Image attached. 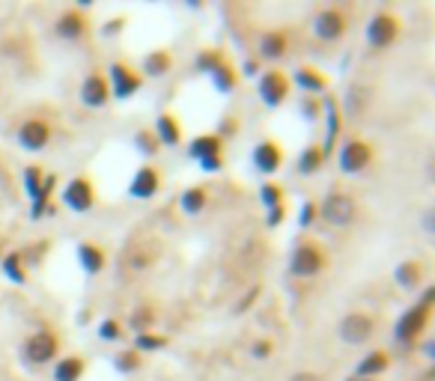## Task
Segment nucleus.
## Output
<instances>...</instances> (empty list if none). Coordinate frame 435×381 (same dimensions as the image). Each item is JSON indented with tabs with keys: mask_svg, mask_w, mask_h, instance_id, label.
<instances>
[{
	"mask_svg": "<svg viewBox=\"0 0 435 381\" xmlns=\"http://www.w3.org/2000/svg\"><path fill=\"white\" fill-rule=\"evenodd\" d=\"M158 256H161V242L158 238H134V242L125 245L120 263L125 265V272L141 274L158 263Z\"/></svg>",
	"mask_w": 435,
	"mask_h": 381,
	"instance_id": "1",
	"label": "nucleus"
},
{
	"mask_svg": "<svg viewBox=\"0 0 435 381\" xmlns=\"http://www.w3.org/2000/svg\"><path fill=\"white\" fill-rule=\"evenodd\" d=\"M319 215L325 224H331V227H352L355 218H358V203H355V197L346 194V190H331V194L322 200Z\"/></svg>",
	"mask_w": 435,
	"mask_h": 381,
	"instance_id": "2",
	"label": "nucleus"
},
{
	"mask_svg": "<svg viewBox=\"0 0 435 381\" xmlns=\"http://www.w3.org/2000/svg\"><path fill=\"white\" fill-rule=\"evenodd\" d=\"M325 268H328V254L313 242H301L290 254V272L295 277H316V274H322Z\"/></svg>",
	"mask_w": 435,
	"mask_h": 381,
	"instance_id": "3",
	"label": "nucleus"
},
{
	"mask_svg": "<svg viewBox=\"0 0 435 381\" xmlns=\"http://www.w3.org/2000/svg\"><path fill=\"white\" fill-rule=\"evenodd\" d=\"M337 161H340L343 173H349V176L364 173V170L370 167V161H373V143H370V140H361V137L343 140V146L337 152Z\"/></svg>",
	"mask_w": 435,
	"mask_h": 381,
	"instance_id": "4",
	"label": "nucleus"
},
{
	"mask_svg": "<svg viewBox=\"0 0 435 381\" xmlns=\"http://www.w3.org/2000/svg\"><path fill=\"white\" fill-rule=\"evenodd\" d=\"M337 334L346 346H364L375 334V319L370 313H358V310H355V313H346L337 325Z\"/></svg>",
	"mask_w": 435,
	"mask_h": 381,
	"instance_id": "5",
	"label": "nucleus"
},
{
	"mask_svg": "<svg viewBox=\"0 0 435 381\" xmlns=\"http://www.w3.org/2000/svg\"><path fill=\"white\" fill-rule=\"evenodd\" d=\"M57 352H60V339H57V334H51V330H36V334L27 337L24 346H21L24 360L27 364H36V366L54 360Z\"/></svg>",
	"mask_w": 435,
	"mask_h": 381,
	"instance_id": "6",
	"label": "nucleus"
},
{
	"mask_svg": "<svg viewBox=\"0 0 435 381\" xmlns=\"http://www.w3.org/2000/svg\"><path fill=\"white\" fill-rule=\"evenodd\" d=\"M400 30H402V24H400L397 15L375 12L367 24V45L375 48V51H379V48H391L400 39Z\"/></svg>",
	"mask_w": 435,
	"mask_h": 381,
	"instance_id": "7",
	"label": "nucleus"
},
{
	"mask_svg": "<svg viewBox=\"0 0 435 381\" xmlns=\"http://www.w3.org/2000/svg\"><path fill=\"white\" fill-rule=\"evenodd\" d=\"M107 87H111V96H116L120 102H125V98H132V96L141 93L143 75L134 72V69L125 66V63H111V69H107Z\"/></svg>",
	"mask_w": 435,
	"mask_h": 381,
	"instance_id": "8",
	"label": "nucleus"
},
{
	"mask_svg": "<svg viewBox=\"0 0 435 381\" xmlns=\"http://www.w3.org/2000/svg\"><path fill=\"white\" fill-rule=\"evenodd\" d=\"M427 322H429V307H423V304L409 307V310H405V313L400 316L397 330H393L397 343H400V346H411L414 339H418V337L423 334V328H427Z\"/></svg>",
	"mask_w": 435,
	"mask_h": 381,
	"instance_id": "9",
	"label": "nucleus"
},
{
	"mask_svg": "<svg viewBox=\"0 0 435 381\" xmlns=\"http://www.w3.org/2000/svg\"><path fill=\"white\" fill-rule=\"evenodd\" d=\"M290 78H286V72H281V69H272V72H263L260 78V98L265 107H281L286 98H290Z\"/></svg>",
	"mask_w": 435,
	"mask_h": 381,
	"instance_id": "10",
	"label": "nucleus"
},
{
	"mask_svg": "<svg viewBox=\"0 0 435 381\" xmlns=\"http://www.w3.org/2000/svg\"><path fill=\"white\" fill-rule=\"evenodd\" d=\"M63 203L72 209L75 215H84L96 206V188L87 176H75L72 182L63 188Z\"/></svg>",
	"mask_w": 435,
	"mask_h": 381,
	"instance_id": "11",
	"label": "nucleus"
},
{
	"mask_svg": "<svg viewBox=\"0 0 435 381\" xmlns=\"http://www.w3.org/2000/svg\"><path fill=\"white\" fill-rule=\"evenodd\" d=\"M346 30H349V18H346L340 9H322V12H316L313 18V33L322 39V42H337V39L346 36Z\"/></svg>",
	"mask_w": 435,
	"mask_h": 381,
	"instance_id": "12",
	"label": "nucleus"
},
{
	"mask_svg": "<svg viewBox=\"0 0 435 381\" xmlns=\"http://www.w3.org/2000/svg\"><path fill=\"white\" fill-rule=\"evenodd\" d=\"M251 161H254V167H256V173L272 176V173H278V170L283 167V149H281L278 140L265 137V140H260V143L254 146Z\"/></svg>",
	"mask_w": 435,
	"mask_h": 381,
	"instance_id": "13",
	"label": "nucleus"
},
{
	"mask_svg": "<svg viewBox=\"0 0 435 381\" xmlns=\"http://www.w3.org/2000/svg\"><path fill=\"white\" fill-rule=\"evenodd\" d=\"M48 140H51V125L39 116L27 119V123H21V128H18V146L27 149V152H42L48 146Z\"/></svg>",
	"mask_w": 435,
	"mask_h": 381,
	"instance_id": "14",
	"label": "nucleus"
},
{
	"mask_svg": "<svg viewBox=\"0 0 435 381\" xmlns=\"http://www.w3.org/2000/svg\"><path fill=\"white\" fill-rule=\"evenodd\" d=\"M158 190H161V170H158L155 164L137 167L132 185H128V197H134V200H152Z\"/></svg>",
	"mask_w": 435,
	"mask_h": 381,
	"instance_id": "15",
	"label": "nucleus"
},
{
	"mask_svg": "<svg viewBox=\"0 0 435 381\" xmlns=\"http://www.w3.org/2000/svg\"><path fill=\"white\" fill-rule=\"evenodd\" d=\"M107 102H111V87H107L105 72H90L81 84V105L90 110H98Z\"/></svg>",
	"mask_w": 435,
	"mask_h": 381,
	"instance_id": "16",
	"label": "nucleus"
},
{
	"mask_svg": "<svg viewBox=\"0 0 435 381\" xmlns=\"http://www.w3.org/2000/svg\"><path fill=\"white\" fill-rule=\"evenodd\" d=\"M87 18L81 15V9H66V12L57 18V24H54V33L66 39V42H78V39H84L87 36Z\"/></svg>",
	"mask_w": 435,
	"mask_h": 381,
	"instance_id": "17",
	"label": "nucleus"
},
{
	"mask_svg": "<svg viewBox=\"0 0 435 381\" xmlns=\"http://www.w3.org/2000/svg\"><path fill=\"white\" fill-rule=\"evenodd\" d=\"M295 78V87L301 89V93H308V96H319L328 89V75L322 72V69H316V66H299L292 72Z\"/></svg>",
	"mask_w": 435,
	"mask_h": 381,
	"instance_id": "18",
	"label": "nucleus"
},
{
	"mask_svg": "<svg viewBox=\"0 0 435 381\" xmlns=\"http://www.w3.org/2000/svg\"><path fill=\"white\" fill-rule=\"evenodd\" d=\"M155 137L161 146H179L182 143V123L179 116L170 114V110H164V114H158L155 119Z\"/></svg>",
	"mask_w": 435,
	"mask_h": 381,
	"instance_id": "19",
	"label": "nucleus"
},
{
	"mask_svg": "<svg viewBox=\"0 0 435 381\" xmlns=\"http://www.w3.org/2000/svg\"><path fill=\"white\" fill-rule=\"evenodd\" d=\"M188 155L194 158V161H209V158H221L224 155V140L221 134H200L191 140V146H188Z\"/></svg>",
	"mask_w": 435,
	"mask_h": 381,
	"instance_id": "20",
	"label": "nucleus"
},
{
	"mask_svg": "<svg viewBox=\"0 0 435 381\" xmlns=\"http://www.w3.org/2000/svg\"><path fill=\"white\" fill-rule=\"evenodd\" d=\"M78 263H81V268L87 274H102L105 265H107V256H105V250L98 245L81 242V245H78Z\"/></svg>",
	"mask_w": 435,
	"mask_h": 381,
	"instance_id": "21",
	"label": "nucleus"
},
{
	"mask_svg": "<svg viewBox=\"0 0 435 381\" xmlns=\"http://www.w3.org/2000/svg\"><path fill=\"white\" fill-rule=\"evenodd\" d=\"M286 48H290V39H286L283 30H269V33L260 36L256 51H260L263 60H281L286 54Z\"/></svg>",
	"mask_w": 435,
	"mask_h": 381,
	"instance_id": "22",
	"label": "nucleus"
},
{
	"mask_svg": "<svg viewBox=\"0 0 435 381\" xmlns=\"http://www.w3.org/2000/svg\"><path fill=\"white\" fill-rule=\"evenodd\" d=\"M87 373V360L78 355H66L57 360L54 366V381H81Z\"/></svg>",
	"mask_w": 435,
	"mask_h": 381,
	"instance_id": "23",
	"label": "nucleus"
},
{
	"mask_svg": "<svg viewBox=\"0 0 435 381\" xmlns=\"http://www.w3.org/2000/svg\"><path fill=\"white\" fill-rule=\"evenodd\" d=\"M393 280L402 286V289H418L420 280H423V265L418 259H405V263L397 265V272H393Z\"/></svg>",
	"mask_w": 435,
	"mask_h": 381,
	"instance_id": "24",
	"label": "nucleus"
},
{
	"mask_svg": "<svg viewBox=\"0 0 435 381\" xmlns=\"http://www.w3.org/2000/svg\"><path fill=\"white\" fill-rule=\"evenodd\" d=\"M388 366H391V355H388V352H382V348H375V352H370V355L358 364L355 375H358V378H370V375L384 373Z\"/></svg>",
	"mask_w": 435,
	"mask_h": 381,
	"instance_id": "25",
	"label": "nucleus"
},
{
	"mask_svg": "<svg viewBox=\"0 0 435 381\" xmlns=\"http://www.w3.org/2000/svg\"><path fill=\"white\" fill-rule=\"evenodd\" d=\"M206 203H209V190L200 188V185L185 188L182 197H179V206H182L185 215H200L203 209H206Z\"/></svg>",
	"mask_w": 435,
	"mask_h": 381,
	"instance_id": "26",
	"label": "nucleus"
},
{
	"mask_svg": "<svg viewBox=\"0 0 435 381\" xmlns=\"http://www.w3.org/2000/svg\"><path fill=\"white\" fill-rule=\"evenodd\" d=\"M325 158H328V155L322 152V146H319V143H310V146L301 152V158H299V173H301V176L319 173L322 164H325Z\"/></svg>",
	"mask_w": 435,
	"mask_h": 381,
	"instance_id": "27",
	"label": "nucleus"
},
{
	"mask_svg": "<svg viewBox=\"0 0 435 381\" xmlns=\"http://www.w3.org/2000/svg\"><path fill=\"white\" fill-rule=\"evenodd\" d=\"M212 81L221 93H233V89L239 87V75H236V69L230 66V60H221V63L212 69Z\"/></svg>",
	"mask_w": 435,
	"mask_h": 381,
	"instance_id": "28",
	"label": "nucleus"
},
{
	"mask_svg": "<svg viewBox=\"0 0 435 381\" xmlns=\"http://www.w3.org/2000/svg\"><path fill=\"white\" fill-rule=\"evenodd\" d=\"M170 66H173V57L167 51H152L143 57V75H150V78H164L170 72Z\"/></svg>",
	"mask_w": 435,
	"mask_h": 381,
	"instance_id": "29",
	"label": "nucleus"
},
{
	"mask_svg": "<svg viewBox=\"0 0 435 381\" xmlns=\"http://www.w3.org/2000/svg\"><path fill=\"white\" fill-rule=\"evenodd\" d=\"M167 346V337L164 334H155V330H143V334L134 337V352H161Z\"/></svg>",
	"mask_w": 435,
	"mask_h": 381,
	"instance_id": "30",
	"label": "nucleus"
},
{
	"mask_svg": "<svg viewBox=\"0 0 435 381\" xmlns=\"http://www.w3.org/2000/svg\"><path fill=\"white\" fill-rule=\"evenodd\" d=\"M155 310L152 307H137L132 316H128V328L134 330V334H143V330H152L155 325Z\"/></svg>",
	"mask_w": 435,
	"mask_h": 381,
	"instance_id": "31",
	"label": "nucleus"
},
{
	"mask_svg": "<svg viewBox=\"0 0 435 381\" xmlns=\"http://www.w3.org/2000/svg\"><path fill=\"white\" fill-rule=\"evenodd\" d=\"M114 366L120 369V373H137V369L143 366V355L134 352V348H123V352L114 357Z\"/></svg>",
	"mask_w": 435,
	"mask_h": 381,
	"instance_id": "32",
	"label": "nucleus"
},
{
	"mask_svg": "<svg viewBox=\"0 0 435 381\" xmlns=\"http://www.w3.org/2000/svg\"><path fill=\"white\" fill-rule=\"evenodd\" d=\"M134 146L141 149L146 158H155L158 152H161V143H158V137L152 134V128H141V132L134 134Z\"/></svg>",
	"mask_w": 435,
	"mask_h": 381,
	"instance_id": "33",
	"label": "nucleus"
},
{
	"mask_svg": "<svg viewBox=\"0 0 435 381\" xmlns=\"http://www.w3.org/2000/svg\"><path fill=\"white\" fill-rule=\"evenodd\" d=\"M3 274L12 280V283H24L27 274H24V268H21V254H9L3 256Z\"/></svg>",
	"mask_w": 435,
	"mask_h": 381,
	"instance_id": "34",
	"label": "nucleus"
},
{
	"mask_svg": "<svg viewBox=\"0 0 435 381\" xmlns=\"http://www.w3.org/2000/svg\"><path fill=\"white\" fill-rule=\"evenodd\" d=\"M260 200H263V206H265V209L283 206V188H281V185H272V182H265V185L260 188Z\"/></svg>",
	"mask_w": 435,
	"mask_h": 381,
	"instance_id": "35",
	"label": "nucleus"
},
{
	"mask_svg": "<svg viewBox=\"0 0 435 381\" xmlns=\"http://www.w3.org/2000/svg\"><path fill=\"white\" fill-rule=\"evenodd\" d=\"M98 337H102L105 343H116V339H123V325L116 322V319H105V322L98 325Z\"/></svg>",
	"mask_w": 435,
	"mask_h": 381,
	"instance_id": "36",
	"label": "nucleus"
},
{
	"mask_svg": "<svg viewBox=\"0 0 435 381\" xmlns=\"http://www.w3.org/2000/svg\"><path fill=\"white\" fill-rule=\"evenodd\" d=\"M224 60V54H218V51H203L200 57H197V69H200L203 75H212V69L218 66Z\"/></svg>",
	"mask_w": 435,
	"mask_h": 381,
	"instance_id": "37",
	"label": "nucleus"
},
{
	"mask_svg": "<svg viewBox=\"0 0 435 381\" xmlns=\"http://www.w3.org/2000/svg\"><path fill=\"white\" fill-rule=\"evenodd\" d=\"M337 123H340V116H337V105L328 102V143L322 146V152H325V155H328V149H331V143H334V137H337Z\"/></svg>",
	"mask_w": 435,
	"mask_h": 381,
	"instance_id": "38",
	"label": "nucleus"
},
{
	"mask_svg": "<svg viewBox=\"0 0 435 381\" xmlns=\"http://www.w3.org/2000/svg\"><path fill=\"white\" fill-rule=\"evenodd\" d=\"M316 215H319V206L310 203V200H308V203L301 206V212H299V227L308 229V227L313 224V220H316Z\"/></svg>",
	"mask_w": 435,
	"mask_h": 381,
	"instance_id": "39",
	"label": "nucleus"
},
{
	"mask_svg": "<svg viewBox=\"0 0 435 381\" xmlns=\"http://www.w3.org/2000/svg\"><path fill=\"white\" fill-rule=\"evenodd\" d=\"M283 215H286V206H274V209H269L265 224H269V227H281L283 224Z\"/></svg>",
	"mask_w": 435,
	"mask_h": 381,
	"instance_id": "40",
	"label": "nucleus"
},
{
	"mask_svg": "<svg viewBox=\"0 0 435 381\" xmlns=\"http://www.w3.org/2000/svg\"><path fill=\"white\" fill-rule=\"evenodd\" d=\"M200 167L206 170V173H218V170L224 167V155L221 158H209V161H200Z\"/></svg>",
	"mask_w": 435,
	"mask_h": 381,
	"instance_id": "41",
	"label": "nucleus"
},
{
	"mask_svg": "<svg viewBox=\"0 0 435 381\" xmlns=\"http://www.w3.org/2000/svg\"><path fill=\"white\" fill-rule=\"evenodd\" d=\"M254 355H256V357H269V355H272V343H269V339L256 343V346H254Z\"/></svg>",
	"mask_w": 435,
	"mask_h": 381,
	"instance_id": "42",
	"label": "nucleus"
},
{
	"mask_svg": "<svg viewBox=\"0 0 435 381\" xmlns=\"http://www.w3.org/2000/svg\"><path fill=\"white\" fill-rule=\"evenodd\" d=\"M290 381H322V375H316V373H308V369H304V373H295Z\"/></svg>",
	"mask_w": 435,
	"mask_h": 381,
	"instance_id": "43",
	"label": "nucleus"
},
{
	"mask_svg": "<svg viewBox=\"0 0 435 381\" xmlns=\"http://www.w3.org/2000/svg\"><path fill=\"white\" fill-rule=\"evenodd\" d=\"M423 352H427V357H432V339H427V343H423Z\"/></svg>",
	"mask_w": 435,
	"mask_h": 381,
	"instance_id": "44",
	"label": "nucleus"
}]
</instances>
